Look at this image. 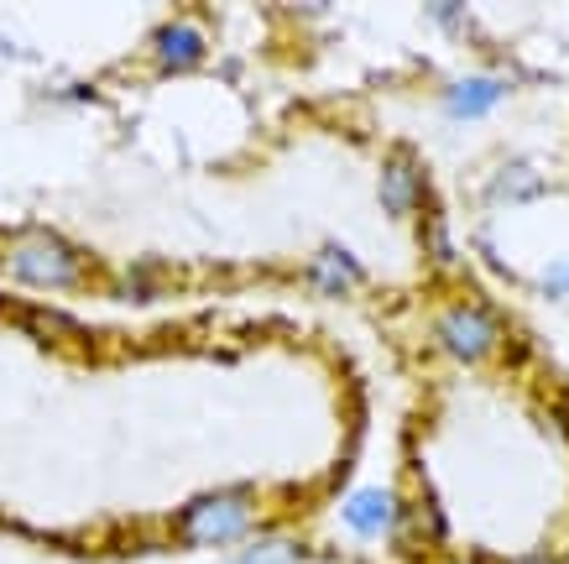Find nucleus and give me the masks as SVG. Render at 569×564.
<instances>
[{"label":"nucleus","mask_w":569,"mask_h":564,"mask_svg":"<svg viewBox=\"0 0 569 564\" xmlns=\"http://www.w3.org/2000/svg\"><path fill=\"white\" fill-rule=\"evenodd\" d=\"M236 564H298V548L288 538H261L257 548H246Z\"/></svg>","instance_id":"6"},{"label":"nucleus","mask_w":569,"mask_h":564,"mask_svg":"<svg viewBox=\"0 0 569 564\" xmlns=\"http://www.w3.org/2000/svg\"><path fill=\"white\" fill-rule=\"evenodd\" d=\"M251 528H257V507L246 492H204L178 517V533L189 544H236Z\"/></svg>","instance_id":"1"},{"label":"nucleus","mask_w":569,"mask_h":564,"mask_svg":"<svg viewBox=\"0 0 569 564\" xmlns=\"http://www.w3.org/2000/svg\"><path fill=\"white\" fill-rule=\"evenodd\" d=\"M152 52L162 69H199L204 63V32L193 27V21H168V27H157L152 32Z\"/></svg>","instance_id":"3"},{"label":"nucleus","mask_w":569,"mask_h":564,"mask_svg":"<svg viewBox=\"0 0 569 564\" xmlns=\"http://www.w3.org/2000/svg\"><path fill=\"white\" fill-rule=\"evenodd\" d=\"M346 523H350L356 533H381V528H387V496H381V492H361V496H350Z\"/></svg>","instance_id":"4"},{"label":"nucleus","mask_w":569,"mask_h":564,"mask_svg":"<svg viewBox=\"0 0 569 564\" xmlns=\"http://www.w3.org/2000/svg\"><path fill=\"white\" fill-rule=\"evenodd\" d=\"M6 273L17 283H27V288H73L79 273H84V261H79V251L63 236H27L6 257Z\"/></svg>","instance_id":"2"},{"label":"nucleus","mask_w":569,"mask_h":564,"mask_svg":"<svg viewBox=\"0 0 569 564\" xmlns=\"http://www.w3.org/2000/svg\"><path fill=\"white\" fill-rule=\"evenodd\" d=\"M313 283H319L325 293H340V288H350V283H356V267H350L346 251L325 246V251H319V261H313Z\"/></svg>","instance_id":"5"}]
</instances>
